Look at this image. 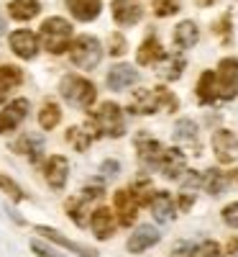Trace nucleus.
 I'll return each instance as SVG.
<instances>
[{"mask_svg":"<svg viewBox=\"0 0 238 257\" xmlns=\"http://www.w3.org/2000/svg\"><path fill=\"white\" fill-rule=\"evenodd\" d=\"M0 190H3L10 201H24V190H20L18 183L8 175H0Z\"/></svg>","mask_w":238,"mask_h":257,"instance_id":"34","label":"nucleus"},{"mask_svg":"<svg viewBox=\"0 0 238 257\" xmlns=\"http://www.w3.org/2000/svg\"><path fill=\"white\" fill-rule=\"evenodd\" d=\"M194 93H198V103H202V105L218 100V80H215V72H210V70L202 72L200 80H198Z\"/></svg>","mask_w":238,"mask_h":257,"instance_id":"23","label":"nucleus"},{"mask_svg":"<svg viewBox=\"0 0 238 257\" xmlns=\"http://www.w3.org/2000/svg\"><path fill=\"white\" fill-rule=\"evenodd\" d=\"M92 132L88 128V123L84 126H72V128H67V142L77 149V152H88L90 149V144H92Z\"/></svg>","mask_w":238,"mask_h":257,"instance_id":"28","label":"nucleus"},{"mask_svg":"<svg viewBox=\"0 0 238 257\" xmlns=\"http://www.w3.org/2000/svg\"><path fill=\"white\" fill-rule=\"evenodd\" d=\"M118 170H120V165L113 162V160H105V162H102V173H105V175H116Z\"/></svg>","mask_w":238,"mask_h":257,"instance_id":"43","label":"nucleus"},{"mask_svg":"<svg viewBox=\"0 0 238 257\" xmlns=\"http://www.w3.org/2000/svg\"><path fill=\"white\" fill-rule=\"evenodd\" d=\"M3 34H6V21L0 18V36H3Z\"/></svg>","mask_w":238,"mask_h":257,"instance_id":"47","label":"nucleus"},{"mask_svg":"<svg viewBox=\"0 0 238 257\" xmlns=\"http://www.w3.org/2000/svg\"><path fill=\"white\" fill-rule=\"evenodd\" d=\"M164 57H166V54H164V49H162V44H159L156 36H146V41L138 47V54H136L138 64H159Z\"/></svg>","mask_w":238,"mask_h":257,"instance_id":"25","label":"nucleus"},{"mask_svg":"<svg viewBox=\"0 0 238 257\" xmlns=\"http://www.w3.org/2000/svg\"><path fill=\"white\" fill-rule=\"evenodd\" d=\"M212 149L223 165H230L238 152V137L233 132H228V128H220V132L212 134Z\"/></svg>","mask_w":238,"mask_h":257,"instance_id":"10","label":"nucleus"},{"mask_svg":"<svg viewBox=\"0 0 238 257\" xmlns=\"http://www.w3.org/2000/svg\"><path fill=\"white\" fill-rule=\"evenodd\" d=\"M198 36H200L198 26H194L192 21H182V24H177L172 41H174L177 49H192L194 44H198Z\"/></svg>","mask_w":238,"mask_h":257,"instance_id":"24","label":"nucleus"},{"mask_svg":"<svg viewBox=\"0 0 238 257\" xmlns=\"http://www.w3.org/2000/svg\"><path fill=\"white\" fill-rule=\"evenodd\" d=\"M202 188L210 193V196H220V193L228 188V175L220 173V170H215V167H210L202 175Z\"/></svg>","mask_w":238,"mask_h":257,"instance_id":"29","label":"nucleus"},{"mask_svg":"<svg viewBox=\"0 0 238 257\" xmlns=\"http://www.w3.org/2000/svg\"><path fill=\"white\" fill-rule=\"evenodd\" d=\"M113 206H116V213H118V221L123 226H131L138 216V203L136 198L131 196V190H116L113 196Z\"/></svg>","mask_w":238,"mask_h":257,"instance_id":"13","label":"nucleus"},{"mask_svg":"<svg viewBox=\"0 0 238 257\" xmlns=\"http://www.w3.org/2000/svg\"><path fill=\"white\" fill-rule=\"evenodd\" d=\"M8 93H10V88H6V85H0V103H3V100L8 98Z\"/></svg>","mask_w":238,"mask_h":257,"instance_id":"46","label":"nucleus"},{"mask_svg":"<svg viewBox=\"0 0 238 257\" xmlns=\"http://www.w3.org/2000/svg\"><path fill=\"white\" fill-rule=\"evenodd\" d=\"M182 6V0H154V13L166 18V16H174Z\"/></svg>","mask_w":238,"mask_h":257,"instance_id":"35","label":"nucleus"},{"mask_svg":"<svg viewBox=\"0 0 238 257\" xmlns=\"http://www.w3.org/2000/svg\"><path fill=\"white\" fill-rule=\"evenodd\" d=\"M136 80H138V72L131 67V64H113L110 72H108V88L120 93L126 88H131Z\"/></svg>","mask_w":238,"mask_h":257,"instance_id":"17","label":"nucleus"},{"mask_svg":"<svg viewBox=\"0 0 238 257\" xmlns=\"http://www.w3.org/2000/svg\"><path fill=\"white\" fill-rule=\"evenodd\" d=\"M200 257H223V249L218 247V242L205 239V242L200 244Z\"/></svg>","mask_w":238,"mask_h":257,"instance_id":"40","label":"nucleus"},{"mask_svg":"<svg viewBox=\"0 0 238 257\" xmlns=\"http://www.w3.org/2000/svg\"><path fill=\"white\" fill-rule=\"evenodd\" d=\"M102 180H98V183H90V185H84L82 188V196L88 198V201H95V198H102Z\"/></svg>","mask_w":238,"mask_h":257,"instance_id":"41","label":"nucleus"},{"mask_svg":"<svg viewBox=\"0 0 238 257\" xmlns=\"http://www.w3.org/2000/svg\"><path fill=\"white\" fill-rule=\"evenodd\" d=\"M36 234H41V237H46L49 242H54V244H59V247H64V249H70V252H74V254H80V257H98V249L84 247V244H80V242H72L70 237H64L59 229L36 226Z\"/></svg>","mask_w":238,"mask_h":257,"instance_id":"8","label":"nucleus"},{"mask_svg":"<svg viewBox=\"0 0 238 257\" xmlns=\"http://www.w3.org/2000/svg\"><path fill=\"white\" fill-rule=\"evenodd\" d=\"M70 59L74 67L80 70H95L100 59H102V47H100V41L90 34H82L72 41V47H70Z\"/></svg>","mask_w":238,"mask_h":257,"instance_id":"4","label":"nucleus"},{"mask_svg":"<svg viewBox=\"0 0 238 257\" xmlns=\"http://www.w3.org/2000/svg\"><path fill=\"white\" fill-rule=\"evenodd\" d=\"M128 190H131V196L136 198L138 206H151V201H154V188H151V183L144 180V178L141 180H134Z\"/></svg>","mask_w":238,"mask_h":257,"instance_id":"32","label":"nucleus"},{"mask_svg":"<svg viewBox=\"0 0 238 257\" xmlns=\"http://www.w3.org/2000/svg\"><path fill=\"white\" fill-rule=\"evenodd\" d=\"M223 221L228 226H236L238 229V203H230V206L223 208Z\"/></svg>","mask_w":238,"mask_h":257,"instance_id":"42","label":"nucleus"},{"mask_svg":"<svg viewBox=\"0 0 238 257\" xmlns=\"http://www.w3.org/2000/svg\"><path fill=\"white\" fill-rule=\"evenodd\" d=\"M126 36L123 34H110V41H108V49H110V57H123L126 54Z\"/></svg>","mask_w":238,"mask_h":257,"instance_id":"37","label":"nucleus"},{"mask_svg":"<svg viewBox=\"0 0 238 257\" xmlns=\"http://www.w3.org/2000/svg\"><path fill=\"white\" fill-rule=\"evenodd\" d=\"M38 11H41L38 0H10V6H8V13L16 21H31L38 16Z\"/></svg>","mask_w":238,"mask_h":257,"instance_id":"27","label":"nucleus"},{"mask_svg":"<svg viewBox=\"0 0 238 257\" xmlns=\"http://www.w3.org/2000/svg\"><path fill=\"white\" fill-rule=\"evenodd\" d=\"M177 201H180V208H182V211H190L194 198H192V193H182V196H180Z\"/></svg>","mask_w":238,"mask_h":257,"instance_id":"44","label":"nucleus"},{"mask_svg":"<svg viewBox=\"0 0 238 257\" xmlns=\"http://www.w3.org/2000/svg\"><path fill=\"white\" fill-rule=\"evenodd\" d=\"M172 257H200V247L192 244V242H180L172 249Z\"/></svg>","mask_w":238,"mask_h":257,"instance_id":"38","label":"nucleus"},{"mask_svg":"<svg viewBox=\"0 0 238 257\" xmlns=\"http://www.w3.org/2000/svg\"><path fill=\"white\" fill-rule=\"evenodd\" d=\"M215 80H218V98L233 100L238 95V59L236 57L220 59L218 72H215Z\"/></svg>","mask_w":238,"mask_h":257,"instance_id":"5","label":"nucleus"},{"mask_svg":"<svg viewBox=\"0 0 238 257\" xmlns=\"http://www.w3.org/2000/svg\"><path fill=\"white\" fill-rule=\"evenodd\" d=\"M10 49L20 59H34L36 52H38V36L34 31H28V29L13 31L10 34Z\"/></svg>","mask_w":238,"mask_h":257,"instance_id":"9","label":"nucleus"},{"mask_svg":"<svg viewBox=\"0 0 238 257\" xmlns=\"http://www.w3.org/2000/svg\"><path fill=\"white\" fill-rule=\"evenodd\" d=\"M31 249H34V254H38V257H67V254L56 252L54 247H49L46 242H38V239L31 242Z\"/></svg>","mask_w":238,"mask_h":257,"instance_id":"39","label":"nucleus"},{"mask_svg":"<svg viewBox=\"0 0 238 257\" xmlns=\"http://www.w3.org/2000/svg\"><path fill=\"white\" fill-rule=\"evenodd\" d=\"M144 16V8L136 0H113V18L118 26H136Z\"/></svg>","mask_w":238,"mask_h":257,"instance_id":"14","label":"nucleus"},{"mask_svg":"<svg viewBox=\"0 0 238 257\" xmlns=\"http://www.w3.org/2000/svg\"><path fill=\"white\" fill-rule=\"evenodd\" d=\"M134 144H136V152H138V160L144 162V167L159 170L162 155H164L162 144H159L156 139H151V134H146V132H138L136 139H134Z\"/></svg>","mask_w":238,"mask_h":257,"instance_id":"6","label":"nucleus"},{"mask_svg":"<svg viewBox=\"0 0 238 257\" xmlns=\"http://www.w3.org/2000/svg\"><path fill=\"white\" fill-rule=\"evenodd\" d=\"M31 111V103L26 98H13L3 111H0V134H8L13 132L16 126H20V121H24Z\"/></svg>","mask_w":238,"mask_h":257,"instance_id":"7","label":"nucleus"},{"mask_svg":"<svg viewBox=\"0 0 238 257\" xmlns=\"http://www.w3.org/2000/svg\"><path fill=\"white\" fill-rule=\"evenodd\" d=\"M128 111L136 113V116H148V113H156L159 108H156V98H154V93L146 90V88H138V90L134 93V100L128 103Z\"/></svg>","mask_w":238,"mask_h":257,"instance_id":"22","label":"nucleus"},{"mask_svg":"<svg viewBox=\"0 0 238 257\" xmlns=\"http://www.w3.org/2000/svg\"><path fill=\"white\" fill-rule=\"evenodd\" d=\"M90 229H92V234H95L98 239H110L113 234H116V219H113L110 208H98V211H92Z\"/></svg>","mask_w":238,"mask_h":257,"instance_id":"18","label":"nucleus"},{"mask_svg":"<svg viewBox=\"0 0 238 257\" xmlns=\"http://www.w3.org/2000/svg\"><path fill=\"white\" fill-rule=\"evenodd\" d=\"M88 128L92 132V137H110V139H118L126 134V118H123V111L118 103H100L98 111L88 118Z\"/></svg>","mask_w":238,"mask_h":257,"instance_id":"1","label":"nucleus"},{"mask_svg":"<svg viewBox=\"0 0 238 257\" xmlns=\"http://www.w3.org/2000/svg\"><path fill=\"white\" fill-rule=\"evenodd\" d=\"M151 216H154L156 221H162V224H166V221H172L177 216V203H174V198H172V193H166V190H159V193H154V201H151Z\"/></svg>","mask_w":238,"mask_h":257,"instance_id":"16","label":"nucleus"},{"mask_svg":"<svg viewBox=\"0 0 238 257\" xmlns=\"http://www.w3.org/2000/svg\"><path fill=\"white\" fill-rule=\"evenodd\" d=\"M59 93H62V98L67 100L70 105H74V108H82V111L90 108V105L95 103V98H98L95 85H92L88 77H77V75L62 77Z\"/></svg>","mask_w":238,"mask_h":257,"instance_id":"2","label":"nucleus"},{"mask_svg":"<svg viewBox=\"0 0 238 257\" xmlns=\"http://www.w3.org/2000/svg\"><path fill=\"white\" fill-rule=\"evenodd\" d=\"M64 208H67V213L72 216V221L80 226V229H84L88 226V221H90V216H88V208H90V201L84 198V196H77V198H67V203H64Z\"/></svg>","mask_w":238,"mask_h":257,"instance_id":"26","label":"nucleus"},{"mask_svg":"<svg viewBox=\"0 0 238 257\" xmlns=\"http://www.w3.org/2000/svg\"><path fill=\"white\" fill-rule=\"evenodd\" d=\"M154 98H156V108L159 111H169V113H174L177 111V95L172 93V90H166V88H156L154 90Z\"/></svg>","mask_w":238,"mask_h":257,"instance_id":"33","label":"nucleus"},{"mask_svg":"<svg viewBox=\"0 0 238 257\" xmlns=\"http://www.w3.org/2000/svg\"><path fill=\"white\" fill-rule=\"evenodd\" d=\"M226 252H228V254H236V252H238V237L228 239V247H226Z\"/></svg>","mask_w":238,"mask_h":257,"instance_id":"45","label":"nucleus"},{"mask_svg":"<svg viewBox=\"0 0 238 257\" xmlns=\"http://www.w3.org/2000/svg\"><path fill=\"white\" fill-rule=\"evenodd\" d=\"M44 175H46V183L54 190H62L64 185H67V178H70V160L62 157V155L49 157L46 167H44Z\"/></svg>","mask_w":238,"mask_h":257,"instance_id":"12","label":"nucleus"},{"mask_svg":"<svg viewBox=\"0 0 238 257\" xmlns=\"http://www.w3.org/2000/svg\"><path fill=\"white\" fill-rule=\"evenodd\" d=\"M180 185L182 190H198L202 185V175H198L194 170H184V175L180 178Z\"/></svg>","mask_w":238,"mask_h":257,"instance_id":"36","label":"nucleus"},{"mask_svg":"<svg viewBox=\"0 0 238 257\" xmlns=\"http://www.w3.org/2000/svg\"><path fill=\"white\" fill-rule=\"evenodd\" d=\"M187 170V160H184V152L177 147H169L164 149L162 155V165H159V173H164L169 180H180Z\"/></svg>","mask_w":238,"mask_h":257,"instance_id":"11","label":"nucleus"},{"mask_svg":"<svg viewBox=\"0 0 238 257\" xmlns=\"http://www.w3.org/2000/svg\"><path fill=\"white\" fill-rule=\"evenodd\" d=\"M62 121V108L56 103H44L41 105V111H38V123L41 128H46V132H52V128H56V123Z\"/></svg>","mask_w":238,"mask_h":257,"instance_id":"31","label":"nucleus"},{"mask_svg":"<svg viewBox=\"0 0 238 257\" xmlns=\"http://www.w3.org/2000/svg\"><path fill=\"white\" fill-rule=\"evenodd\" d=\"M41 39H44V47L52 54H62L72 47V24L64 18H46L41 24Z\"/></svg>","mask_w":238,"mask_h":257,"instance_id":"3","label":"nucleus"},{"mask_svg":"<svg viewBox=\"0 0 238 257\" xmlns=\"http://www.w3.org/2000/svg\"><path fill=\"white\" fill-rule=\"evenodd\" d=\"M184 57L182 54H174V57H164L156 67H159V72H162V77L164 80H180V75H182V70H184Z\"/></svg>","mask_w":238,"mask_h":257,"instance_id":"30","label":"nucleus"},{"mask_svg":"<svg viewBox=\"0 0 238 257\" xmlns=\"http://www.w3.org/2000/svg\"><path fill=\"white\" fill-rule=\"evenodd\" d=\"M67 8L77 21H95L102 11V0H67Z\"/></svg>","mask_w":238,"mask_h":257,"instance_id":"21","label":"nucleus"},{"mask_svg":"<svg viewBox=\"0 0 238 257\" xmlns=\"http://www.w3.org/2000/svg\"><path fill=\"white\" fill-rule=\"evenodd\" d=\"M162 237H159V231L151 226V224H141V226H136V231L131 234V239H128V252H134V254H138V252H146L148 247H154L156 242H159Z\"/></svg>","mask_w":238,"mask_h":257,"instance_id":"15","label":"nucleus"},{"mask_svg":"<svg viewBox=\"0 0 238 257\" xmlns=\"http://www.w3.org/2000/svg\"><path fill=\"white\" fill-rule=\"evenodd\" d=\"M13 152L18 155H26L28 162H38L41 160V149H44V139H41L38 134H24L20 139H16L10 144Z\"/></svg>","mask_w":238,"mask_h":257,"instance_id":"19","label":"nucleus"},{"mask_svg":"<svg viewBox=\"0 0 238 257\" xmlns=\"http://www.w3.org/2000/svg\"><path fill=\"white\" fill-rule=\"evenodd\" d=\"M174 142L190 147L192 152H200V139H198V123L192 118H180L174 126Z\"/></svg>","mask_w":238,"mask_h":257,"instance_id":"20","label":"nucleus"}]
</instances>
